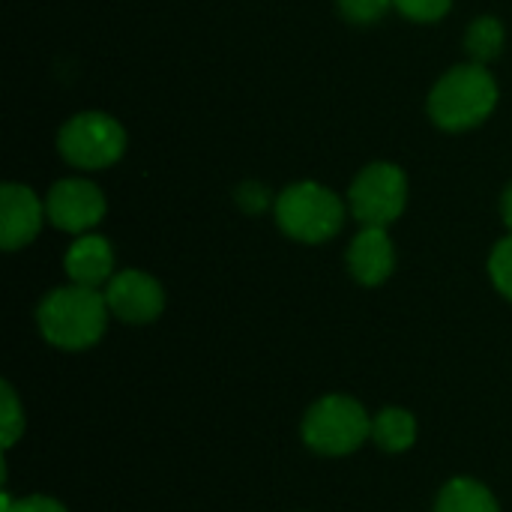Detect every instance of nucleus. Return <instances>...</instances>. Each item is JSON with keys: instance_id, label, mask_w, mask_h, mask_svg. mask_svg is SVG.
<instances>
[{"instance_id": "1", "label": "nucleus", "mask_w": 512, "mask_h": 512, "mask_svg": "<svg viewBox=\"0 0 512 512\" xmlns=\"http://www.w3.org/2000/svg\"><path fill=\"white\" fill-rule=\"evenodd\" d=\"M108 303L96 288L69 285L51 291L36 312L42 336L66 351H81L99 342L108 324Z\"/></svg>"}, {"instance_id": "2", "label": "nucleus", "mask_w": 512, "mask_h": 512, "mask_svg": "<svg viewBox=\"0 0 512 512\" xmlns=\"http://www.w3.org/2000/svg\"><path fill=\"white\" fill-rule=\"evenodd\" d=\"M498 105V84L483 63L453 66L429 96L432 120L447 132H465L489 120Z\"/></svg>"}, {"instance_id": "3", "label": "nucleus", "mask_w": 512, "mask_h": 512, "mask_svg": "<svg viewBox=\"0 0 512 512\" xmlns=\"http://www.w3.org/2000/svg\"><path fill=\"white\" fill-rule=\"evenodd\" d=\"M276 222L291 240L327 243L330 237L339 234L345 222V204L333 189L303 180L288 186L276 198Z\"/></svg>"}, {"instance_id": "4", "label": "nucleus", "mask_w": 512, "mask_h": 512, "mask_svg": "<svg viewBox=\"0 0 512 512\" xmlns=\"http://www.w3.org/2000/svg\"><path fill=\"white\" fill-rule=\"evenodd\" d=\"M60 156L84 171L111 168L126 150V132L120 120L102 111H84L63 123L57 135Z\"/></svg>"}, {"instance_id": "5", "label": "nucleus", "mask_w": 512, "mask_h": 512, "mask_svg": "<svg viewBox=\"0 0 512 512\" xmlns=\"http://www.w3.org/2000/svg\"><path fill=\"white\" fill-rule=\"evenodd\" d=\"M372 435V420L363 405L348 396H324L303 420V438L324 456L354 453Z\"/></svg>"}, {"instance_id": "6", "label": "nucleus", "mask_w": 512, "mask_h": 512, "mask_svg": "<svg viewBox=\"0 0 512 512\" xmlns=\"http://www.w3.org/2000/svg\"><path fill=\"white\" fill-rule=\"evenodd\" d=\"M408 204V177L393 162H375L348 189V207L366 228L393 225Z\"/></svg>"}, {"instance_id": "7", "label": "nucleus", "mask_w": 512, "mask_h": 512, "mask_svg": "<svg viewBox=\"0 0 512 512\" xmlns=\"http://www.w3.org/2000/svg\"><path fill=\"white\" fill-rule=\"evenodd\" d=\"M48 222L69 234H84L96 228L105 216V195L96 183L81 177H66L51 186L45 198Z\"/></svg>"}, {"instance_id": "8", "label": "nucleus", "mask_w": 512, "mask_h": 512, "mask_svg": "<svg viewBox=\"0 0 512 512\" xmlns=\"http://www.w3.org/2000/svg\"><path fill=\"white\" fill-rule=\"evenodd\" d=\"M105 303L111 315H117L126 324H147L156 321L165 309V294L162 285L141 273V270H123L111 276L105 288Z\"/></svg>"}, {"instance_id": "9", "label": "nucleus", "mask_w": 512, "mask_h": 512, "mask_svg": "<svg viewBox=\"0 0 512 512\" xmlns=\"http://www.w3.org/2000/svg\"><path fill=\"white\" fill-rule=\"evenodd\" d=\"M45 216V204L36 198L30 186L6 183L0 189V246L6 252H15L33 243Z\"/></svg>"}, {"instance_id": "10", "label": "nucleus", "mask_w": 512, "mask_h": 512, "mask_svg": "<svg viewBox=\"0 0 512 512\" xmlns=\"http://www.w3.org/2000/svg\"><path fill=\"white\" fill-rule=\"evenodd\" d=\"M348 267L351 276L360 285H381L390 279L396 267V252L387 237V228H363L348 249Z\"/></svg>"}, {"instance_id": "11", "label": "nucleus", "mask_w": 512, "mask_h": 512, "mask_svg": "<svg viewBox=\"0 0 512 512\" xmlns=\"http://www.w3.org/2000/svg\"><path fill=\"white\" fill-rule=\"evenodd\" d=\"M66 276L72 279V285H84V288H99L102 282H111L114 273V252L108 246L105 237L99 234H81L63 258Z\"/></svg>"}, {"instance_id": "12", "label": "nucleus", "mask_w": 512, "mask_h": 512, "mask_svg": "<svg viewBox=\"0 0 512 512\" xmlns=\"http://www.w3.org/2000/svg\"><path fill=\"white\" fill-rule=\"evenodd\" d=\"M435 512H501L498 501L492 498V492L477 483V480H453L444 486L441 498H438V510Z\"/></svg>"}, {"instance_id": "13", "label": "nucleus", "mask_w": 512, "mask_h": 512, "mask_svg": "<svg viewBox=\"0 0 512 512\" xmlns=\"http://www.w3.org/2000/svg\"><path fill=\"white\" fill-rule=\"evenodd\" d=\"M372 438L378 447L390 450V453H402L414 444L417 438V423L408 411L399 408H387L372 420Z\"/></svg>"}, {"instance_id": "14", "label": "nucleus", "mask_w": 512, "mask_h": 512, "mask_svg": "<svg viewBox=\"0 0 512 512\" xmlns=\"http://www.w3.org/2000/svg\"><path fill=\"white\" fill-rule=\"evenodd\" d=\"M465 48L471 54L474 63H489L501 54L504 48V24L492 15H480L471 21L468 33H465Z\"/></svg>"}, {"instance_id": "15", "label": "nucleus", "mask_w": 512, "mask_h": 512, "mask_svg": "<svg viewBox=\"0 0 512 512\" xmlns=\"http://www.w3.org/2000/svg\"><path fill=\"white\" fill-rule=\"evenodd\" d=\"M0 402H3V408H0L3 450H9V447L18 441V435L24 432V411H21L18 396H15V390H12L9 384H3V387H0Z\"/></svg>"}, {"instance_id": "16", "label": "nucleus", "mask_w": 512, "mask_h": 512, "mask_svg": "<svg viewBox=\"0 0 512 512\" xmlns=\"http://www.w3.org/2000/svg\"><path fill=\"white\" fill-rule=\"evenodd\" d=\"M489 273H492V282L495 288L512 300V234L507 240H501L489 258Z\"/></svg>"}, {"instance_id": "17", "label": "nucleus", "mask_w": 512, "mask_h": 512, "mask_svg": "<svg viewBox=\"0 0 512 512\" xmlns=\"http://www.w3.org/2000/svg\"><path fill=\"white\" fill-rule=\"evenodd\" d=\"M393 6H396L405 18H411V21L432 24V21H441V18L450 12L453 0H393Z\"/></svg>"}, {"instance_id": "18", "label": "nucleus", "mask_w": 512, "mask_h": 512, "mask_svg": "<svg viewBox=\"0 0 512 512\" xmlns=\"http://www.w3.org/2000/svg\"><path fill=\"white\" fill-rule=\"evenodd\" d=\"M393 6V0H339V9L348 21L354 24H372L378 21L387 9Z\"/></svg>"}, {"instance_id": "19", "label": "nucleus", "mask_w": 512, "mask_h": 512, "mask_svg": "<svg viewBox=\"0 0 512 512\" xmlns=\"http://www.w3.org/2000/svg\"><path fill=\"white\" fill-rule=\"evenodd\" d=\"M234 198L252 216L261 213V210H267V204H270V195H267V189L261 183H243V186H237V195Z\"/></svg>"}, {"instance_id": "20", "label": "nucleus", "mask_w": 512, "mask_h": 512, "mask_svg": "<svg viewBox=\"0 0 512 512\" xmlns=\"http://www.w3.org/2000/svg\"><path fill=\"white\" fill-rule=\"evenodd\" d=\"M3 512H66L57 501L51 498H21V501H9L3 495Z\"/></svg>"}, {"instance_id": "21", "label": "nucleus", "mask_w": 512, "mask_h": 512, "mask_svg": "<svg viewBox=\"0 0 512 512\" xmlns=\"http://www.w3.org/2000/svg\"><path fill=\"white\" fill-rule=\"evenodd\" d=\"M501 210H504V222H507V228H510V234H512V183L507 186V192H504Z\"/></svg>"}]
</instances>
